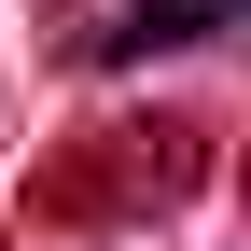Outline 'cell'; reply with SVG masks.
Masks as SVG:
<instances>
[{"instance_id": "1", "label": "cell", "mask_w": 251, "mask_h": 251, "mask_svg": "<svg viewBox=\"0 0 251 251\" xmlns=\"http://www.w3.org/2000/svg\"><path fill=\"white\" fill-rule=\"evenodd\" d=\"M251 0H126L112 14V56H168V42H224Z\"/></svg>"}]
</instances>
